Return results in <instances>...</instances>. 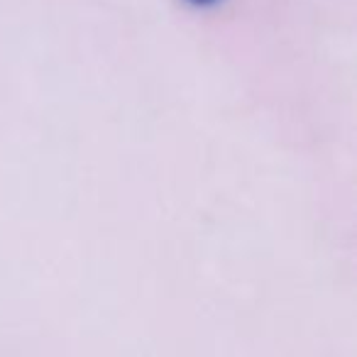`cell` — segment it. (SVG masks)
<instances>
[{
  "label": "cell",
  "instance_id": "1",
  "mask_svg": "<svg viewBox=\"0 0 357 357\" xmlns=\"http://www.w3.org/2000/svg\"><path fill=\"white\" fill-rule=\"evenodd\" d=\"M191 6H213V3H218V0H189Z\"/></svg>",
  "mask_w": 357,
  "mask_h": 357
}]
</instances>
